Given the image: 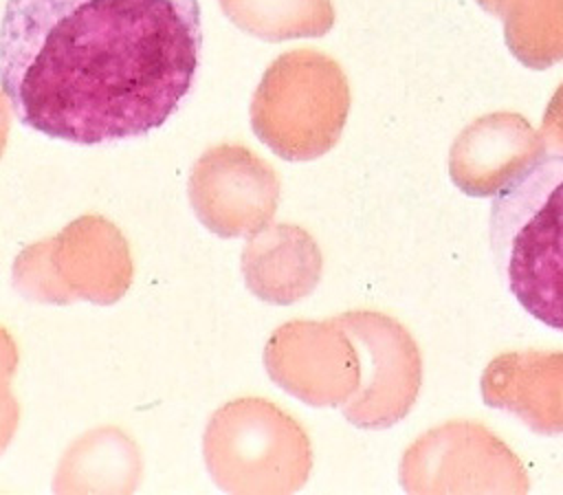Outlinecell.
<instances>
[{
    "label": "cell",
    "instance_id": "cell-4",
    "mask_svg": "<svg viewBox=\"0 0 563 495\" xmlns=\"http://www.w3.org/2000/svg\"><path fill=\"white\" fill-rule=\"evenodd\" d=\"M119 235L117 227L103 218H79L59 235L24 249L13 266V284L33 301L68 304L79 297L112 304L125 293L132 268L84 262Z\"/></svg>",
    "mask_w": 563,
    "mask_h": 495
},
{
    "label": "cell",
    "instance_id": "cell-3",
    "mask_svg": "<svg viewBox=\"0 0 563 495\" xmlns=\"http://www.w3.org/2000/svg\"><path fill=\"white\" fill-rule=\"evenodd\" d=\"M205 458L216 484L238 493L295 491L310 471L301 427L262 398H240L216 411Z\"/></svg>",
    "mask_w": 563,
    "mask_h": 495
},
{
    "label": "cell",
    "instance_id": "cell-6",
    "mask_svg": "<svg viewBox=\"0 0 563 495\" xmlns=\"http://www.w3.org/2000/svg\"><path fill=\"white\" fill-rule=\"evenodd\" d=\"M543 154V139L521 114L495 112L462 130L449 167L453 183L468 196H495Z\"/></svg>",
    "mask_w": 563,
    "mask_h": 495
},
{
    "label": "cell",
    "instance_id": "cell-2",
    "mask_svg": "<svg viewBox=\"0 0 563 495\" xmlns=\"http://www.w3.org/2000/svg\"><path fill=\"white\" fill-rule=\"evenodd\" d=\"M490 253L519 306L563 332V154L545 152L490 202Z\"/></svg>",
    "mask_w": 563,
    "mask_h": 495
},
{
    "label": "cell",
    "instance_id": "cell-5",
    "mask_svg": "<svg viewBox=\"0 0 563 495\" xmlns=\"http://www.w3.org/2000/svg\"><path fill=\"white\" fill-rule=\"evenodd\" d=\"M198 220L220 238L253 235L268 227L279 200L275 172L246 150H211L189 180Z\"/></svg>",
    "mask_w": 563,
    "mask_h": 495
},
{
    "label": "cell",
    "instance_id": "cell-10",
    "mask_svg": "<svg viewBox=\"0 0 563 495\" xmlns=\"http://www.w3.org/2000/svg\"><path fill=\"white\" fill-rule=\"evenodd\" d=\"M541 139L545 143V150L563 154V84L556 88L543 112Z\"/></svg>",
    "mask_w": 563,
    "mask_h": 495
},
{
    "label": "cell",
    "instance_id": "cell-1",
    "mask_svg": "<svg viewBox=\"0 0 563 495\" xmlns=\"http://www.w3.org/2000/svg\"><path fill=\"white\" fill-rule=\"evenodd\" d=\"M200 46L198 0H7L0 88L31 130L112 143L178 110Z\"/></svg>",
    "mask_w": 563,
    "mask_h": 495
},
{
    "label": "cell",
    "instance_id": "cell-9",
    "mask_svg": "<svg viewBox=\"0 0 563 495\" xmlns=\"http://www.w3.org/2000/svg\"><path fill=\"white\" fill-rule=\"evenodd\" d=\"M504 20L506 44L530 68L563 62V0H477Z\"/></svg>",
    "mask_w": 563,
    "mask_h": 495
},
{
    "label": "cell",
    "instance_id": "cell-8",
    "mask_svg": "<svg viewBox=\"0 0 563 495\" xmlns=\"http://www.w3.org/2000/svg\"><path fill=\"white\" fill-rule=\"evenodd\" d=\"M242 273L249 290L262 301L292 304L317 286L321 253L301 227H264L244 244Z\"/></svg>",
    "mask_w": 563,
    "mask_h": 495
},
{
    "label": "cell",
    "instance_id": "cell-7",
    "mask_svg": "<svg viewBox=\"0 0 563 495\" xmlns=\"http://www.w3.org/2000/svg\"><path fill=\"white\" fill-rule=\"evenodd\" d=\"M488 407L517 414L537 433H563V352H508L482 376Z\"/></svg>",
    "mask_w": 563,
    "mask_h": 495
}]
</instances>
